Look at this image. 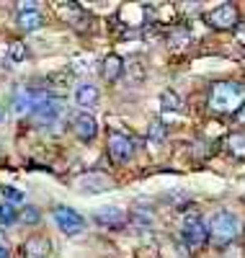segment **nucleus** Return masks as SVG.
Returning a JSON list of instances; mask_svg holds the SVG:
<instances>
[{
    "mask_svg": "<svg viewBox=\"0 0 245 258\" xmlns=\"http://www.w3.org/2000/svg\"><path fill=\"white\" fill-rule=\"evenodd\" d=\"M73 132H75V137L83 140V142L96 140V135H98V121H96V116L88 114V111L75 114V116H73Z\"/></svg>",
    "mask_w": 245,
    "mask_h": 258,
    "instance_id": "obj_8",
    "label": "nucleus"
},
{
    "mask_svg": "<svg viewBox=\"0 0 245 258\" xmlns=\"http://www.w3.org/2000/svg\"><path fill=\"white\" fill-rule=\"evenodd\" d=\"M235 36H237L240 44H245V24H237L235 26Z\"/></svg>",
    "mask_w": 245,
    "mask_h": 258,
    "instance_id": "obj_24",
    "label": "nucleus"
},
{
    "mask_svg": "<svg viewBox=\"0 0 245 258\" xmlns=\"http://www.w3.org/2000/svg\"><path fill=\"white\" fill-rule=\"evenodd\" d=\"M47 240L44 238H31V240H26V255L29 258H44V253H47Z\"/></svg>",
    "mask_w": 245,
    "mask_h": 258,
    "instance_id": "obj_18",
    "label": "nucleus"
},
{
    "mask_svg": "<svg viewBox=\"0 0 245 258\" xmlns=\"http://www.w3.org/2000/svg\"><path fill=\"white\" fill-rule=\"evenodd\" d=\"M29 57V49L24 41H11V47H8V59L11 62H24Z\"/></svg>",
    "mask_w": 245,
    "mask_h": 258,
    "instance_id": "obj_20",
    "label": "nucleus"
},
{
    "mask_svg": "<svg viewBox=\"0 0 245 258\" xmlns=\"http://www.w3.org/2000/svg\"><path fill=\"white\" fill-rule=\"evenodd\" d=\"M16 222H18V209L13 204L3 202V204H0V227H11Z\"/></svg>",
    "mask_w": 245,
    "mask_h": 258,
    "instance_id": "obj_16",
    "label": "nucleus"
},
{
    "mask_svg": "<svg viewBox=\"0 0 245 258\" xmlns=\"http://www.w3.org/2000/svg\"><path fill=\"white\" fill-rule=\"evenodd\" d=\"M18 26L24 31H36L44 26V16L39 11H29V13H18Z\"/></svg>",
    "mask_w": 245,
    "mask_h": 258,
    "instance_id": "obj_14",
    "label": "nucleus"
},
{
    "mask_svg": "<svg viewBox=\"0 0 245 258\" xmlns=\"http://www.w3.org/2000/svg\"><path fill=\"white\" fill-rule=\"evenodd\" d=\"M245 103V83L237 80H219L209 91V106L217 114H237Z\"/></svg>",
    "mask_w": 245,
    "mask_h": 258,
    "instance_id": "obj_1",
    "label": "nucleus"
},
{
    "mask_svg": "<svg viewBox=\"0 0 245 258\" xmlns=\"http://www.w3.org/2000/svg\"><path fill=\"white\" fill-rule=\"evenodd\" d=\"M225 147L230 150V155L237 158V160H245V135L242 132H235L225 140Z\"/></svg>",
    "mask_w": 245,
    "mask_h": 258,
    "instance_id": "obj_15",
    "label": "nucleus"
},
{
    "mask_svg": "<svg viewBox=\"0 0 245 258\" xmlns=\"http://www.w3.org/2000/svg\"><path fill=\"white\" fill-rule=\"evenodd\" d=\"M6 121V109H3V103H0V124Z\"/></svg>",
    "mask_w": 245,
    "mask_h": 258,
    "instance_id": "obj_27",
    "label": "nucleus"
},
{
    "mask_svg": "<svg viewBox=\"0 0 245 258\" xmlns=\"http://www.w3.org/2000/svg\"><path fill=\"white\" fill-rule=\"evenodd\" d=\"M13 111L18 116L31 114V85H18L13 93Z\"/></svg>",
    "mask_w": 245,
    "mask_h": 258,
    "instance_id": "obj_12",
    "label": "nucleus"
},
{
    "mask_svg": "<svg viewBox=\"0 0 245 258\" xmlns=\"http://www.w3.org/2000/svg\"><path fill=\"white\" fill-rule=\"evenodd\" d=\"M0 194H3V199L8 202V204H21L24 202V191H18V188H13V186H0Z\"/></svg>",
    "mask_w": 245,
    "mask_h": 258,
    "instance_id": "obj_22",
    "label": "nucleus"
},
{
    "mask_svg": "<svg viewBox=\"0 0 245 258\" xmlns=\"http://www.w3.org/2000/svg\"><path fill=\"white\" fill-rule=\"evenodd\" d=\"M207 24H209L212 29H217V31H227V29H235V26L240 24V13H237L235 6L225 3V6L214 8V11L207 16Z\"/></svg>",
    "mask_w": 245,
    "mask_h": 258,
    "instance_id": "obj_6",
    "label": "nucleus"
},
{
    "mask_svg": "<svg viewBox=\"0 0 245 258\" xmlns=\"http://www.w3.org/2000/svg\"><path fill=\"white\" fill-rule=\"evenodd\" d=\"M59 114H62V98H49L47 103H41L39 109H34L31 111V116L41 124V126H47V124H54L57 119H59Z\"/></svg>",
    "mask_w": 245,
    "mask_h": 258,
    "instance_id": "obj_9",
    "label": "nucleus"
},
{
    "mask_svg": "<svg viewBox=\"0 0 245 258\" xmlns=\"http://www.w3.org/2000/svg\"><path fill=\"white\" fill-rule=\"evenodd\" d=\"M108 155L114 163H129L135 155V142L124 132H111L108 135Z\"/></svg>",
    "mask_w": 245,
    "mask_h": 258,
    "instance_id": "obj_5",
    "label": "nucleus"
},
{
    "mask_svg": "<svg viewBox=\"0 0 245 258\" xmlns=\"http://www.w3.org/2000/svg\"><path fill=\"white\" fill-rule=\"evenodd\" d=\"M160 103L165 111H181V96L175 91H163L160 93Z\"/></svg>",
    "mask_w": 245,
    "mask_h": 258,
    "instance_id": "obj_19",
    "label": "nucleus"
},
{
    "mask_svg": "<svg viewBox=\"0 0 245 258\" xmlns=\"http://www.w3.org/2000/svg\"><path fill=\"white\" fill-rule=\"evenodd\" d=\"M111 186H114V181L108 176H101V173L80 178V191H108Z\"/></svg>",
    "mask_w": 245,
    "mask_h": 258,
    "instance_id": "obj_13",
    "label": "nucleus"
},
{
    "mask_svg": "<svg viewBox=\"0 0 245 258\" xmlns=\"http://www.w3.org/2000/svg\"><path fill=\"white\" fill-rule=\"evenodd\" d=\"M0 258H11V253H0Z\"/></svg>",
    "mask_w": 245,
    "mask_h": 258,
    "instance_id": "obj_28",
    "label": "nucleus"
},
{
    "mask_svg": "<svg viewBox=\"0 0 245 258\" xmlns=\"http://www.w3.org/2000/svg\"><path fill=\"white\" fill-rule=\"evenodd\" d=\"M235 121H237L240 126H245V103H242L240 109H237V114H235Z\"/></svg>",
    "mask_w": 245,
    "mask_h": 258,
    "instance_id": "obj_26",
    "label": "nucleus"
},
{
    "mask_svg": "<svg viewBox=\"0 0 245 258\" xmlns=\"http://www.w3.org/2000/svg\"><path fill=\"white\" fill-rule=\"evenodd\" d=\"M240 230H242V225L232 212H217L209 222V243H214L217 248L230 245L240 235Z\"/></svg>",
    "mask_w": 245,
    "mask_h": 258,
    "instance_id": "obj_2",
    "label": "nucleus"
},
{
    "mask_svg": "<svg viewBox=\"0 0 245 258\" xmlns=\"http://www.w3.org/2000/svg\"><path fill=\"white\" fill-rule=\"evenodd\" d=\"M101 75L106 83H116L124 75V59L119 54H106L101 62Z\"/></svg>",
    "mask_w": 245,
    "mask_h": 258,
    "instance_id": "obj_10",
    "label": "nucleus"
},
{
    "mask_svg": "<svg viewBox=\"0 0 245 258\" xmlns=\"http://www.w3.org/2000/svg\"><path fill=\"white\" fill-rule=\"evenodd\" d=\"M101 98V91L96 88L93 83H80L78 91H75V103L80 106V109H93V106L98 103Z\"/></svg>",
    "mask_w": 245,
    "mask_h": 258,
    "instance_id": "obj_11",
    "label": "nucleus"
},
{
    "mask_svg": "<svg viewBox=\"0 0 245 258\" xmlns=\"http://www.w3.org/2000/svg\"><path fill=\"white\" fill-rule=\"evenodd\" d=\"M183 240L191 250H199L209 243V227L199 220V214H191V217L183 222Z\"/></svg>",
    "mask_w": 245,
    "mask_h": 258,
    "instance_id": "obj_4",
    "label": "nucleus"
},
{
    "mask_svg": "<svg viewBox=\"0 0 245 258\" xmlns=\"http://www.w3.org/2000/svg\"><path fill=\"white\" fill-rule=\"evenodd\" d=\"M52 220L65 235H80L85 230V217L78 214L73 207H65V204H57L52 209Z\"/></svg>",
    "mask_w": 245,
    "mask_h": 258,
    "instance_id": "obj_3",
    "label": "nucleus"
},
{
    "mask_svg": "<svg viewBox=\"0 0 245 258\" xmlns=\"http://www.w3.org/2000/svg\"><path fill=\"white\" fill-rule=\"evenodd\" d=\"M18 220L24 222V225H39L41 222V212L36 207H24L18 212Z\"/></svg>",
    "mask_w": 245,
    "mask_h": 258,
    "instance_id": "obj_21",
    "label": "nucleus"
},
{
    "mask_svg": "<svg viewBox=\"0 0 245 258\" xmlns=\"http://www.w3.org/2000/svg\"><path fill=\"white\" fill-rule=\"evenodd\" d=\"M29 11H39L34 0H26V3H18V13H29Z\"/></svg>",
    "mask_w": 245,
    "mask_h": 258,
    "instance_id": "obj_23",
    "label": "nucleus"
},
{
    "mask_svg": "<svg viewBox=\"0 0 245 258\" xmlns=\"http://www.w3.org/2000/svg\"><path fill=\"white\" fill-rule=\"evenodd\" d=\"M93 220L101 225V227H108V230H121L127 222H129V214L121 209V207H101Z\"/></svg>",
    "mask_w": 245,
    "mask_h": 258,
    "instance_id": "obj_7",
    "label": "nucleus"
},
{
    "mask_svg": "<svg viewBox=\"0 0 245 258\" xmlns=\"http://www.w3.org/2000/svg\"><path fill=\"white\" fill-rule=\"evenodd\" d=\"M147 142H150L152 147L165 142V124H163V121H152V124H150V129H147Z\"/></svg>",
    "mask_w": 245,
    "mask_h": 258,
    "instance_id": "obj_17",
    "label": "nucleus"
},
{
    "mask_svg": "<svg viewBox=\"0 0 245 258\" xmlns=\"http://www.w3.org/2000/svg\"><path fill=\"white\" fill-rule=\"evenodd\" d=\"M8 248H11V243H8V238H6V232L0 230V253H8Z\"/></svg>",
    "mask_w": 245,
    "mask_h": 258,
    "instance_id": "obj_25",
    "label": "nucleus"
}]
</instances>
